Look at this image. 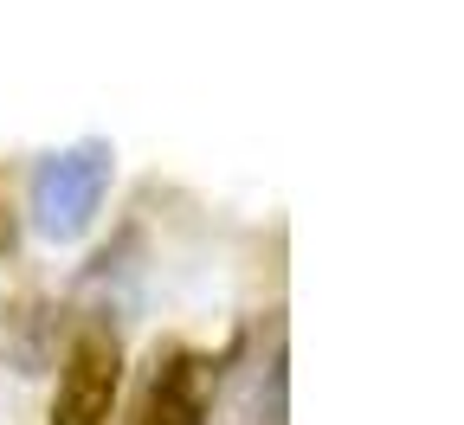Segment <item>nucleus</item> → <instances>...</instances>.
<instances>
[{"label": "nucleus", "mask_w": 464, "mask_h": 425, "mask_svg": "<svg viewBox=\"0 0 464 425\" xmlns=\"http://www.w3.org/2000/svg\"><path fill=\"white\" fill-rule=\"evenodd\" d=\"M103 188H110V149H103V142H78V149L52 155V161L39 168V180H33V213H39V226H45L52 238H72V232L91 226Z\"/></svg>", "instance_id": "f257e3e1"}, {"label": "nucleus", "mask_w": 464, "mask_h": 425, "mask_svg": "<svg viewBox=\"0 0 464 425\" xmlns=\"http://www.w3.org/2000/svg\"><path fill=\"white\" fill-rule=\"evenodd\" d=\"M116 387H123V348L110 329H84L58 368V393H52V425H110Z\"/></svg>", "instance_id": "f03ea898"}, {"label": "nucleus", "mask_w": 464, "mask_h": 425, "mask_svg": "<svg viewBox=\"0 0 464 425\" xmlns=\"http://www.w3.org/2000/svg\"><path fill=\"white\" fill-rule=\"evenodd\" d=\"M136 425H207V361H194L181 348L161 354L155 374H149Z\"/></svg>", "instance_id": "7ed1b4c3"}]
</instances>
